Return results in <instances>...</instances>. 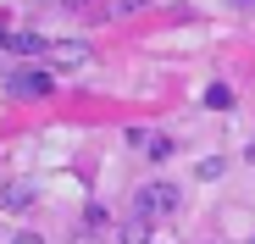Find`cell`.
<instances>
[{
    "instance_id": "obj_1",
    "label": "cell",
    "mask_w": 255,
    "mask_h": 244,
    "mask_svg": "<svg viewBox=\"0 0 255 244\" xmlns=\"http://www.w3.org/2000/svg\"><path fill=\"white\" fill-rule=\"evenodd\" d=\"M133 211H139L144 222H166V217H178V183H139Z\"/></svg>"
},
{
    "instance_id": "obj_2",
    "label": "cell",
    "mask_w": 255,
    "mask_h": 244,
    "mask_svg": "<svg viewBox=\"0 0 255 244\" xmlns=\"http://www.w3.org/2000/svg\"><path fill=\"white\" fill-rule=\"evenodd\" d=\"M6 84H11L17 100H39V95H50V89H56V78H50V72H39V67H22V72L6 78Z\"/></svg>"
},
{
    "instance_id": "obj_3",
    "label": "cell",
    "mask_w": 255,
    "mask_h": 244,
    "mask_svg": "<svg viewBox=\"0 0 255 244\" xmlns=\"http://www.w3.org/2000/svg\"><path fill=\"white\" fill-rule=\"evenodd\" d=\"M50 61L56 67H83L89 61V45L83 39H50Z\"/></svg>"
},
{
    "instance_id": "obj_4",
    "label": "cell",
    "mask_w": 255,
    "mask_h": 244,
    "mask_svg": "<svg viewBox=\"0 0 255 244\" xmlns=\"http://www.w3.org/2000/svg\"><path fill=\"white\" fill-rule=\"evenodd\" d=\"M6 45H11V50H22V56H39V50L50 56V39H45V33H28V28H22V33H11Z\"/></svg>"
},
{
    "instance_id": "obj_5",
    "label": "cell",
    "mask_w": 255,
    "mask_h": 244,
    "mask_svg": "<svg viewBox=\"0 0 255 244\" xmlns=\"http://www.w3.org/2000/svg\"><path fill=\"white\" fill-rule=\"evenodd\" d=\"M122 244H150V222H144V217H133V222L122 228Z\"/></svg>"
},
{
    "instance_id": "obj_6",
    "label": "cell",
    "mask_w": 255,
    "mask_h": 244,
    "mask_svg": "<svg viewBox=\"0 0 255 244\" xmlns=\"http://www.w3.org/2000/svg\"><path fill=\"white\" fill-rule=\"evenodd\" d=\"M28 194H33L28 183H11L6 194H0V206H11V211H17V206H28Z\"/></svg>"
},
{
    "instance_id": "obj_7",
    "label": "cell",
    "mask_w": 255,
    "mask_h": 244,
    "mask_svg": "<svg viewBox=\"0 0 255 244\" xmlns=\"http://www.w3.org/2000/svg\"><path fill=\"white\" fill-rule=\"evenodd\" d=\"M205 106H222V111H228V106H233V89H228V84H211V89H205Z\"/></svg>"
},
{
    "instance_id": "obj_8",
    "label": "cell",
    "mask_w": 255,
    "mask_h": 244,
    "mask_svg": "<svg viewBox=\"0 0 255 244\" xmlns=\"http://www.w3.org/2000/svg\"><path fill=\"white\" fill-rule=\"evenodd\" d=\"M11 244H45V239H39V233H17Z\"/></svg>"
},
{
    "instance_id": "obj_9",
    "label": "cell",
    "mask_w": 255,
    "mask_h": 244,
    "mask_svg": "<svg viewBox=\"0 0 255 244\" xmlns=\"http://www.w3.org/2000/svg\"><path fill=\"white\" fill-rule=\"evenodd\" d=\"M6 39H11V33H0V45H6Z\"/></svg>"
},
{
    "instance_id": "obj_10",
    "label": "cell",
    "mask_w": 255,
    "mask_h": 244,
    "mask_svg": "<svg viewBox=\"0 0 255 244\" xmlns=\"http://www.w3.org/2000/svg\"><path fill=\"white\" fill-rule=\"evenodd\" d=\"M250 155H255V150H250Z\"/></svg>"
}]
</instances>
